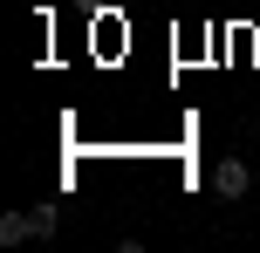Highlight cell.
I'll return each mask as SVG.
<instances>
[{
  "instance_id": "cell-2",
  "label": "cell",
  "mask_w": 260,
  "mask_h": 253,
  "mask_svg": "<svg viewBox=\"0 0 260 253\" xmlns=\"http://www.w3.org/2000/svg\"><path fill=\"white\" fill-rule=\"evenodd\" d=\"M35 240V212H0V246H21Z\"/></svg>"
},
{
  "instance_id": "cell-1",
  "label": "cell",
  "mask_w": 260,
  "mask_h": 253,
  "mask_svg": "<svg viewBox=\"0 0 260 253\" xmlns=\"http://www.w3.org/2000/svg\"><path fill=\"white\" fill-rule=\"evenodd\" d=\"M247 185H253L247 158H219V171H212V192H219V199H247Z\"/></svg>"
}]
</instances>
